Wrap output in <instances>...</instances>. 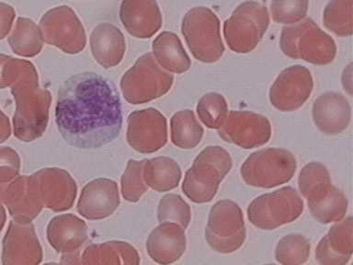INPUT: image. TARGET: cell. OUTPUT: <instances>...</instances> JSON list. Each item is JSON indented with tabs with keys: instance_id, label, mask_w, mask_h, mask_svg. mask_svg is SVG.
<instances>
[{
	"instance_id": "obj_1",
	"label": "cell",
	"mask_w": 353,
	"mask_h": 265,
	"mask_svg": "<svg viewBox=\"0 0 353 265\" xmlns=\"http://www.w3.org/2000/svg\"><path fill=\"white\" fill-rule=\"evenodd\" d=\"M55 121L63 139L74 148H99L112 142L123 126L115 86L94 72L69 77L58 91Z\"/></svg>"
},
{
	"instance_id": "obj_2",
	"label": "cell",
	"mask_w": 353,
	"mask_h": 265,
	"mask_svg": "<svg viewBox=\"0 0 353 265\" xmlns=\"http://www.w3.org/2000/svg\"><path fill=\"white\" fill-rule=\"evenodd\" d=\"M6 88L11 87L16 101L14 135L22 142L43 137L48 126L51 95L38 86L37 72L32 63L10 57L3 72Z\"/></svg>"
},
{
	"instance_id": "obj_3",
	"label": "cell",
	"mask_w": 353,
	"mask_h": 265,
	"mask_svg": "<svg viewBox=\"0 0 353 265\" xmlns=\"http://www.w3.org/2000/svg\"><path fill=\"white\" fill-rule=\"evenodd\" d=\"M280 46L287 57L317 66L332 63L336 55L334 39L310 18L285 25L281 30Z\"/></svg>"
},
{
	"instance_id": "obj_4",
	"label": "cell",
	"mask_w": 353,
	"mask_h": 265,
	"mask_svg": "<svg viewBox=\"0 0 353 265\" xmlns=\"http://www.w3.org/2000/svg\"><path fill=\"white\" fill-rule=\"evenodd\" d=\"M181 32L195 59L217 62L225 52L221 25L216 14L207 7H195L182 19Z\"/></svg>"
},
{
	"instance_id": "obj_5",
	"label": "cell",
	"mask_w": 353,
	"mask_h": 265,
	"mask_svg": "<svg viewBox=\"0 0 353 265\" xmlns=\"http://www.w3.org/2000/svg\"><path fill=\"white\" fill-rule=\"evenodd\" d=\"M269 25L267 7L261 3L245 1L223 22V38L231 51L248 54L261 43Z\"/></svg>"
},
{
	"instance_id": "obj_6",
	"label": "cell",
	"mask_w": 353,
	"mask_h": 265,
	"mask_svg": "<svg viewBox=\"0 0 353 265\" xmlns=\"http://www.w3.org/2000/svg\"><path fill=\"white\" fill-rule=\"evenodd\" d=\"M173 82V75L163 69L154 55L148 52L138 58L134 66L123 75L121 88L129 104H143L164 96Z\"/></svg>"
},
{
	"instance_id": "obj_7",
	"label": "cell",
	"mask_w": 353,
	"mask_h": 265,
	"mask_svg": "<svg viewBox=\"0 0 353 265\" xmlns=\"http://www.w3.org/2000/svg\"><path fill=\"white\" fill-rule=\"evenodd\" d=\"M294 155L284 148H266L251 154L240 168L250 186L274 188L291 181L296 171Z\"/></svg>"
},
{
	"instance_id": "obj_8",
	"label": "cell",
	"mask_w": 353,
	"mask_h": 265,
	"mask_svg": "<svg viewBox=\"0 0 353 265\" xmlns=\"http://www.w3.org/2000/svg\"><path fill=\"white\" fill-rule=\"evenodd\" d=\"M303 211V201L299 193L287 186L254 199L248 207V217L256 228L272 230L294 222Z\"/></svg>"
},
{
	"instance_id": "obj_9",
	"label": "cell",
	"mask_w": 353,
	"mask_h": 265,
	"mask_svg": "<svg viewBox=\"0 0 353 265\" xmlns=\"http://www.w3.org/2000/svg\"><path fill=\"white\" fill-rule=\"evenodd\" d=\"M247 237L244 215L239 204L218 201L210 210L205 239L216 253L228 254L239 250Z\"/></svg>"
},
{
	"instance_id": "obj_10",
	"label": "cell",
	"mask_w": 353,
	"mask_h": 265,
	"mask_svg": "<svg viewBox=\"0 0 353 265\" xmlns=\"http://www.w3.org/2000/svg\"><path fill=\"white\" fill-rule=\"evenodd\" d=\"M218 135L225 142L252 149L264 146L272 137V126L265 116L248 110H232Z\"/></svg>"
},
{
	"instance_id": "obj_11",
	"label": "cell",
	"mask_w": 353,
	"mask_h": 265,
	"mask_svg": "<svg viewBox=\"0 0 353 265\" xmlns=\"http://www.w3.org/2000/svg\"><path fill=\"white\" fill-rule=\"evenodd\" d=\"M127 142L142 154L160 150L168 142L167 119L154 108L135 110L127 119Z\"/></svg>"
},
{
	"instance_id": "obj_12",
	"label": "cell",
	"mask_w": 353,
	"mask_h": 265,
	"mask_svg": "<svg viewBox=\"0 0 353 265\" xmlns=\"http://www.w3.org/2000/svg\"><path fill=\"white\" fill-rule=\"evenodd\" d=\"M314 88V79L305 66L295 65L281 71L270 90L272 106L281 112H292L302 107Z\"/></svg>"
},
{
	"instance_id": "obj_13",
	"label": "cell",
	"mask_w": 353,
	"mask_h": 265,
	"mask_svg": "<svg viewBox=\"0 0 353 265\" xmlns=\"http://www.w3.org/2000/svg\"><path fill=\"white\" fill-rule=\"evenodd\" d=\"M43 259V250L32 222L12 219L3 239L2 264L36 265Z\"/></svg>"
},
{
	"instance_id": "obj_14",
	"label": "cell",
	"mask_w": 353,
	"mask_h": 265,
	"mask_svg": "<svg viewBox=\"0 0 353 265\" xmlns=\"http://www.w3.org/2000/svg\"><path fill=\"white\" fill-rule=\"evenodd\" d=\"M32 175L43 207L54 212H63L73 206L77 186L68 171L59 168H46Z\"/></svg>"
},
{
	"instance_id": "obj_15",
	"label": "cell",
	"mask_w": 353,
	"mask_h": 265,
	"mask_svg": "<svg viewBox=\"0 0 353 265\" xmlns=\"http://www.w3.org/2000/svg\"><path fill=\"white\" fill-rule=\"evenodd\" d=\"M120 204L118 185L112 179L99 178L85 185L77 202V212L88 220L109 217Z\"/></svg>"
},
{
	"instance_id": "obj_16",
	"label": "cell",
	"mask_w": 353,
	"mask_h": 265,
	"mask_svg": "<svg viewBox=\"0 0 353 265\" xmlns=\"http://www.w3.org/2000/svg\"><path fill=\"white\" fill-rule=\"evenodd\" d=\"M0 203L8 207L12 219L32 222L43 208L33 175L17 176L8 187Z\"/></svg>"
},
{
	"instance_id": "obj_17",
	"label": "cell",
	"mask_w": 353,
	"mask_h": 265,
	"mask_svg": "<svg viewBox=\"0 0 353 265\" xmlns=\"http://www.w3.org/2000/svg\"><path fill=\"white\" fill-rule=\"evenodd\" d=\"M312 115L320 131L328 135H339L349 126L352 107L341 93L328 91L314 101Z\"/></svg>"
},
{
	"instance_id": "obj_18",
	"label": "cell",
	"mask_w": 353,
	"mask_h": 265,
	"mask_svg": "<svg viewBox=\"0 0 353 265\" xmlns=\"http://www.w3.org/2000/svg\"><path fill=\"white\" fill-rule=\"evenodd\" d=\"M186 246L185 229L176 223L163 222L149 234L146 251L157 264H170L181 259Z\"/></svg>"
},
{
	"instance_id": "obj_19",
	"label": "cell",
	"mask_w": 353,
	"mask_h": 265,
	"mask_svg": "<svg viewBox=\"0 0 353 265\" xmlns=\"http://www.w3.org/2000/svg\"><path fill=\"white\" fill-rule=\"evenodd\" d=\"M50 245L63 255L79 253L88 242V226L85 221L73 214L57 215L47 226Z\"/></svg>"
},
{
	"instance_id": "obj_20",
	"label": "cell",
	"mask_w": 353,
	"mask_h": 265,
	"mask_svg": "<svg viewBox=\"0 0 353 265\" xmlns=\"http://www.w3.org/2000/svg\"><path fill=\"white\" fill-rule=\"evenodd\" d=\"M125 15L121 18L124 27L137 38H150L162 26V15L156 0H124Z\"/></svg>"
},
{
	"instance_id": "obj_21",
	"label": "cell",
	"mask_w": 353,
	"mask_h": 265,
	"mask_svg": "<svg viewBox=\"0 0 353 265\" xmlns=\"http://www.w3.org/2000/svg\"><path fill=\"white\" fill-rule=\"evenodd\" d=\"M223 179L217 171L193 162L182 182L184 195L195 204H206L215 197Z\"/></svg>"
},
{
	"instance_id": "obj_22",
	"label": "cell",
	"mask_w": 353,
	"mask_h": 265,
	"mask_svg": "<svg viewBox=\"0 0 353 265\" xmlns=\"http://www.w3.org/2000/svg\"><path fill=\"white\" fill-rule=\"evenodd\" d=\"M153 54L157 63L170 73H185L192 66L181 41L173 32H164L154 39Z\"/></svg>"
},
{
	"instance_id": "obj_23",
	"label": "cell",
	"mask_w": 353,
	"mask_h": 265,
	"mask_svg": "<svg viewBox=\"0 0 353 265\" xmlns=\"http://www.w3.org/2000/svg\"><path fill=\"white\" fill-rule=\"evenodd\" d=\"M79 258V264H140L137 251L129 243L123 242H108L88 246Z\"/></svg>"
},
{
	"instance_id": "obj_24",
	"label": "cell",
	"mask_w": 353,
	"mask_h": 265,
	"mask_svg": "<svg viewBox=\"0 0 353 265\" xmlns=\"http://www.w3.org/2000/svg\"><path fill=\"white\" fill-rule=\"evenodd\" d=\"M143 173L146 185L159 193L175 189L182 175L178 163L168 157L145 159Z\"/></svg>"
},
{
	"instance_id": "obj_25",
	"label": "cell",
	"mask_w": 353,
	"mask_h": 265,
	"mask_svg": "<svg viewBox=\"0 0 353 265\" xmlns=\"http://www.w3.org/2000/svg\"><path fill=\"white\" fill-rule=\"evenodd\" d=\"M171 141L181 149H192L201 143L203 128L190 110L176 112L170 120Z\"/></svg>"
},
{
	"instance_id": "obj_26",
	"label": "cell",
	"mask_w": 353,
	"mask_h": 265,
	"mask_svg": "<svg viewBox=\"0 0 353 265\" xmlns=\"http://www.w3.org/2000/svg\"><path fill=\"white\" fill-rule=\"evenodd\" d=\"M298 186L307 203L324 197L332 186L327 168L319 162L308 163L301 170Z\"/></svg>"
},
{
	"instance_id": "obj_27",
	"label": "cell",
	"mask_w": 353,
	"mask_h": 265,
	"mask_svg": "<svg viewBox=\"0 0 353 265\" xmlns=\"http://www.w3.org/2000/svg\"><path fill=\"white\" fill-rule=\"evenodd\" d=\"M307 204L314 219L327 225L344 218L349 207V201L341 190L332 185L324 197Z\"/></svg>"
},
{
	"instance_id": "obj_28",
	"label": "cell",
	"mask_w": 353,
	"mask_h": 265,
	"mask_svg": "<svg viewBox=\"0 0 353 265\" xmlns=\"http://www.w3.org/2000/svg\"><path fill=\"white\" fill-rule=\"evenodd\" d=\"M323 23L339 37L353 33V0H330L323 13Z\"/></svg>"
},
{
	"instance_id": "obj_29",
	"label": "cell",
	"mask_w": 353,
	"mask_h": 265,
	"mask_svg": "<svg viewBox=\"0 0 353 265\" xmlns=\"http://www.w3.org/2000/svg\"><path fill=\"white\" fill-rule=\"evenodd\" d=\"M311 245L302 234L292 233L281 237L276 246L275 258L283 265H301L307 262Z\"/></svg>"
},
{
	"instance_id": "obj_30",
	"label": "cell",
	"mask_w": 353,
	"mask_h": 265,
	"mask_svg": "<svg viewBox=\"0 0 353 265\" xmlns=\"http://www.w3.org/2000/svg\"><path fill=\"white\" fill-rule=\"evenodd\" d=\"M199 119L210 129H219L228 115V105L223 95L210 92L201 97L197 104Z\"/></svg>"
},
{
	"instance_id": "obj_31",
	"label": "cell",
	"mask_w": 353,
	"mask_h": 265,
	"mask_svg": "<svg viewBox=\"0 0 353 265\" xmlns=\"http://www.w3.org/2000/svg\"><path fill=\"white\" fill-rule=\"evenodd\" d=\"M143 163L145 160L130 159L121 176V195L130 203H137L148 192V186L143 179Z\"/></svg>"
},
{
	"instance_id": "obj_32",
	"label": "cell",
	"mask_w": 353,
	"mask_h": 265,
	"mask_svg": "<svg viewBox=\"0 0 353 265\" xmlns=\"http://www.w3.org/2000/svg\"><path fill=\"white\" fill-rule=\"evenodd\" d=\"M157 218L159 223H176L182 228L186 229L190 225L192 212L189 204L181 196L175 193H168L159 202Z\"/></svg>"
},
{
	"instance_id": "obj_33",
	"label": "cell",
	"mask_w": 353,
	"mask_h": 265,
	"mask_svg": "<svg viewBox=\"0 0 353 265\" xmlns=\"http://www.w3.org/2000/svg\"><path fill=\"white\" fill-rule=\"evenodd\" d=\"M328 247L339 256L352 258L353 253V220L352 217L342 218L331 226L324 236Z\"/></svg>"
},
{
	"instance_id": "obj_34",
	"label": "cell",
	"mask_w": 353,
	"mask_h": 265,
	"mask_svg": "<svg viewBox=\"0 0 353 265\" xmlns=\"http://www.w3.org/2000/svg\"><path fill=\"white\" fill-rule=\"evenodd\" d=\"M91 49L94 58L103 68H113L123 60L125 50L123 35L110 40L91 36Z\"/></svg>"
},
{
	"instance_id": "obj_35",
	"label": "cell",
	"mask_w": 353,
	"mask_h": 265,
	"mask_svg": "<svg viewBox=\"0 0 353 265\" xmlns=\"http://www.w3.org/2000/svg\"><path fill=\"white\" fill-rule=\"evenodd\" d=\"M32 22L29 19L19 18L8 38L11 49L21 57H34L41 51V46L37 43V39L30 37L33 35L30 30L33 25Z\"/></svg>"
},
{
	"instance_id": "obj_36",
	"label": "cell",
	"mask_w": 353,
	"mask_h": 265,
	"mask_svg": "<svg viewBox=\"0 0 353 265\" xmlns=\"http://www.w3.org/2000/svg\"><path fill=\"white\" fill-rule=\"evenodd\" d=\"M270 16L278 24L292 25L306 18L309 0H272Z\"/></svg>"
},
{
	"instance_id": "obj_37",
	"label": "cell",
	"mask_w": 353,
	"mask_h": 265,
	"mask_svg": "<svg viewBox=\"0 0 353 265\" xmlns=\"http://www.w3.org/2000/svg\"><path fill=\"white\" fill-rule=\"evenodd\" d=\"M194 163L207 166L217 171L223 179L232 168V159L228 152L218 146H210L204 148L196 157Z\"/></svg>"
},
{
	"instance_id": "obj_38",
	"label": "cell",
	"mask_w": 353,
	"mask_h": 265,
	"mask_svg": "<svg viewBox=\"0 0 353 265\" xmlns=\"http://www.w3.org/2000/svg\"><path fill=\"white\" fill-rule=\"evenodd\" d=\"M316 259L322 265H345L350 262V258L339 256L328 247L327 242L322 237L316 248Z\"/></svg>"
},
{
	"instance_id": "obj_39",
	"label": "cell",
	"mask_w": 353,
	"mask_h": 265,
	"mask_svg": "<svg viewBox=\"0 0 353 265\" xmlns=\"http://www.w3.org/2000/svg\"><path fill=\"white\" fill-rule=\"evenodd\" d=\"M15 11L11 6L0 3V40L4 39L12 26Z\"/></svg>"
},
{
	"instance_id": "obj_40",
	"label": "cell",
	"mask_w": 353,
	"mask_h": 265,
	"mask_svg": "<svg viewBox=\"0 0 353 265\" xmlns=\"http://www.w3.org/2000/svg\"><path fill=\"white\" fill-rule=\"evenodd\" d=\"M21 168L13 165H0V201L8 185L19 175Z\"/></svg>"
},
{
	"instance_id": "obj_41",
	"label": "cell",
	"mask_w": 353,
	"mask_h": 265,
	"mask_svg": "<svg viewBox=\"0 0 353 265\" xmlns=\"http://www.w3.org/2000/svg\"><path fill=\"white\" fill-rule=\"evenodd\" d=\"M0 165H13L21 168V157L18 152L10 146H0Z\"/></svg>"
},
{
	"instance_id": "obj_42",
	"label": "cell",
	"mask_w": 353,
	"mask_h": 265,
	"mask_svg": "<svg viewBox=\"0 0 353 265\" xmlns=\"http://www.w3.org/2000/svg\"><path fill=\"white\" fill-rule=\"evenodd\" d=\"M11 132L12 129H11L10 119L0 109V144L4 143L10 138Z\"/></svg>"
},
{
	"instance_id": "obj_43",
	"label": "cell",
	"mask_w": 353,
	"mask_h": 265,
	"mask_svg": "<svg viewBox=\"0 0 353 265\" xmlns=\"http://www.w3.org/2000/svg\"><path fill=\"white\" fill-rule=\"evenodd\" d=\"M342 86H343L344 90L352 97L353 90L352 63H350V65L344 69L343 74H342Z\"/></svg>"
},
{
	"instance_id": "obj_44",
	"label": "cell",
	"mask_w": 353,
	"mask_h": 265,
	"mask_svg": "<svg viewBox=\"0 0 353 265\" xmlns=\"http://www.w3.org/2000/svg\"><path fill=\"white\" fill-rule=\"evenodd\" d=\"M8 55L0 54V90L5 88L4 81H3V70H4V66L6 62L8 59Z\"/></svg>"
},
{
	"instance_id": "obj_45",
	"label": "cell",
	"mask_w": 353,
	"mask_h": 265,
	"mask_svg": "<svg viewBox=\"0 0 353 265\" xmlns=\"http://www.w3.org/2000/svg\"><path fill=\"white\" fill-rule=\"evenodd\" d=\"M6 221H7V213H6L4 206L0 203V232L5 226Z\"/></svg>"
}]
</instances>
